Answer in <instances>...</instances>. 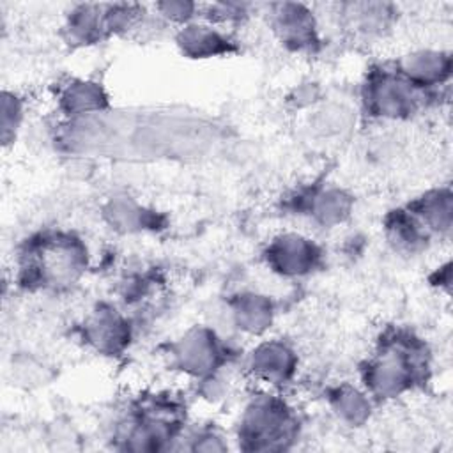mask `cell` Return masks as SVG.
<instances>
[{"mask_svg":"<svg viewBox=\"0 0 453 453\" xmlns=\"http://www.w3.org/2000/svg\"><path fill=\"white\" fill-rule=\"evenodd\" d=\"M428 352L425 343L405 329L386 331L363 365L361 377L377 398H395L426 379Z\"/></svg>","mask_w":453,"mask_h":453,"instance_id":"6da1fadb","label":"cell"},{"mask_svg":"<svg viewBox=\"0 0 453 453\" xmlns=\"http://www.w3.org/2000/svg\"><path fill=\"white\" fill-rule=\"evenodd\" d=\"M87 267V248L74 234L41 232L27 239L19 253V285L30 290H58L73 285Z\"/></svg>","mask_w":453,"mask_h":453,"instance_id":"7a4b0ae2","label":"cell"},{"mask_svg":"<svg viewBox=\"0 0 453 453\" xmlns=\"http://www.w3.org/2000/svg\"><path fill=\"white\" fill-rule=\"evenodd\" d=\"M296 434V418L283 400L273 395L255 398L244 411L239 437L248 449L285 448Z\"/></svg>","mask_w":453,"mask_h":453,"instance_id":"3957f363","label":"cell"},{"mask_svg":"<svg viewBox=\"0 0 453 453\" xmlns=\"http://www.w3.org/2000/svg\"><path fill=\"white\" fill-rule=\"evenodd\" d=\"M423 90L414 87L396 67L380 65L366 74L363 103L366 111L380 119H407L418 111Z\"/></svg>","mask_w":453,"mask_h":453,"instance_id":"277c9868","label":"cell"},{"mask_svg":"<svg viewBox=\"0 0 453 453\" xmlns=\"http://www.w3.org/2000/svg\"><path fill=\"white\" fill-rule=\"evenodd\" d=\"M269 25L278 41L290 51L311 53L319 48V25L304 4L280 2L269 5Z\"/></svg>","mask_w":453,"mask_h":453,"instance_id":"5b68a950","label":"cell"},{"mask_svg":"<svg viewBox=\"0 0 453 453\" xmlns=\"http://www.w3.org/2000/svg\"><path fill=\"white\" fill-rule=\"evenodd\" d=\"M173 365L195 377H209L223 365L225 349L207 327H193L172 345Z\"/></svg>","mask_w":453,"mask_h":453,"instance_id":"8992f818","label":"cell"},{"mask_svg":"<svg viewBox=\"0 0 453 453\" xmlns=\"http://www.w3.org/2000/svg\"><path fill=\"white\" fill-rule=\"evenodd\" d=\"M267 265L281 276H306L322 262V250L299 234H281L265 250Z\"/></svg>","mask_w":453,"mask_h":453,"instance_id":"52a82bcc","label":"cell"},{"mask_svg":"<svg viewBox=\"0 0 453 453\" xmlns=\"http://www.w3.org/2000/svg\"><path fill=\"white\" fill-rule=\"evenodd\" d=\"M83 336L97 352L119 354L131 338V327L126 317L111 306H97L83 324Z\"/></svg>","mask_w":453,"mask_h":453,"instance_id":"ba28073f","label":"cell"},{"mask_svg":"<svg viewBox=\"0 0 453 453\" xmlns=\"http://www.w3.org/2000/svg\"><path fill=\"white\" fill-rule=\"evenodd\" d=\"M248 365L257 379L276 386L292 379L297 368V356L287 343L267 340L253 349Z\"/></svg>","mask_w":453,"mask_h":453,"instance_id":"9c48e42d","label":"cell"},{"mask_svg":"<svg viewBox=\"0 0 453 453\" xmlns=\"http://www.w3.org/2000/svg\"><path fill=\"white\" fill-rule=\"evenodd\" d=\"M179 50L191 58H211L235 51V42L212 23L191 21L179 27L175 35Z\"/></svg>","mask_w":453,"mask_h":453,"instance_id":"30bf717a","label":"cell"},{"mask_svg":"<svg viewBox=\"0 0 453 453\" xmlns=\"http://www.w3.org/2000/svg\"><path fill=\"white\" fill-rule=\"evenodd\" d=\"M396 69L419 90L439 87L449 78L451 57L437 50H418L405 55Z\"/></svg>","mask_w":453,"mask_h":453,"instance_id":"8fae6325","label":"cell"},{"mask_svg":"<svg viewBox=\"0 0 453 453\" xmlns=\"http://www.w3.org/2000/svg\"><path fill=\"white\" fill-rule=\"evenodd\" d=\"M64 32L69 44H96L110 35L106 4H80L67 14Z\"/></svg>","mask_w":453,"mask_h":453,"instance_id":"7c38bea8","label":"cell"},{"mask_svg":"<svg viewBox=\"0 0 453 453\" xmlns=\"http://www.w3.org/2000/svg\"><path fill=\"white\" fill-rule=\"evenodd\" d=\"M384 228L388 241L398 251L416 253L430 241V232L411 212L409 207L391 211L384 219Z\"/></svg>","mask_w":453,"mask_h":453,"instance_id":"4fadbf2b","label":"cell"},{"mask_svg":"<svg viewBox=\"0 0 453 453\" xmlns=\"http://www.w3.org/2000/svg\"><path fill=\"white\" fill-rule=\"evenodd\" d=\"M232 315L237 324L246 333L257 334L267 329L273 322L274 308L267 296L255 292H242L230 301Z\"/></svg>","mask_w":453,"mask_h":453,"instance_id":"5bb4252c","label":"cell"},{"mask_svg":"<svg viewBox=\"0 0 453 453\" xmlns=\"http://www.w3.org/2000/svg\"><path fill=\"white\" fill-rule=\"evenodd\" d=\"M411 212L432 234L449 232L451 228V193L449 189H434L407 205Z\"/></svg>","mask_w":453,"mask_h":453,"instance_id":"9a60e30c","label":"cell"},{"mask_svg":"<svg viewBox=\"0 0 453 453\" xmlns=\"http://www.w3.org/2000/svg\"><path fill=\"white\" fill-rule=\"evenodd\" d=\"M106 104L104 90L85 80H73L60 94V106L69 117H88L101 111Z\"/></svg>","mask_w":453,"mask_h":453,"instance_id":"2e32d148","label":"cell"},{"mask_svg":"<svg viewBox=\"0 0 453 453\" xmlns=\"http://www.w3.org/2000/svg\"><path fill=\"white\" fill-rule=\"evenodd\" d=\"M342 14L349 28L357 34H380L384 32L393 19V7L389 4L375 2H354L342 5Z\"/></svg>","mask_w":453,"mask_h":453,"instance_id":"e0dca14e","label":"cell"},{"mask_svg":"<svg viewBox=\"0 0 453 453\" xmlns=\"http://www.w3.org/2000/svg\"><path fill=\"white\" fill-rule=\"evenodd\" d=\"M310 198L311 200L306 203V209L322 225H336L343 221L352 205L350 196L336 188L319 189L311 193Z\"/></svg>","mask_w":453,"mask_h":453,"instance_id":"ac0fdd59","label":"cell"},{"mask_svg":"<svg viewBox=\"0 0 453 453\" xmlns=\"http://www.w3.org/2000/svg\"><path fill=\"white\" fill-rule=\"evenodd\" d=\"M329 400L334 411L343 419H349L350 423H359L368 416L370 402L366 395L349 384H342L336 389H333L329 395Z\"/></svg>","mask_w":453,"mask_h":453,"instance_id":"d6986e66","label":"cell"},{"mask_svg":"<svg viewBox=\"0 0 453 453\" xmlns=\"http://www.w3.org/2000/svg\"><path fill=\"white\" fill-rule=\"evenodd\" d=\"M23 119V101L11 92H4L2 96V140L7 145L14 140L16 131Z\"/></svg>","mask_w":453,"mask_h":453,"instance_id":"ffe728a7","label":"cell"},{"mask_svg":"<svg viewBox=\"0 0 453 453\" xmlns=\"http://www.w3.org/2000/svg\"><path fill=\"white\" fill-rule=\"evenodd\" d=\"M156 12L172 21V23H177L180 27L195 21V16L196 12L200 11V7L196 4H191V2H182V0H166V2H159L154 5Z\"/></svg>","mask_w":453,"mask_h":453,"instance_id":"44dd1931","label":"cell"},{"mask_svg":"<svg viewBox=\"0 0 453 453\" xmlns=\"http://www.w3.org/2000/svg\"><path fill=\"white\" fill-rule=\"evenodd\" d=\"M111 223L117 225V228H124V230H133L140 225H145L143 221V211L140 207H136L134 203H131L129 200H119L115 203H111Z\"/></svg>","mask_w":453,"mask_h":453,"instance_id":"7402d4cb","label":"cell"},{"mask_svg":"<svg viewBox=\"0 0 453 453\" xmlns=\"http://www.w3.org/2000/svg\"><path fill=\"white\" fill-rule=\"evenodd\" d=\"M248 14V5L244 4H212L207 7L203 12V18L207 23H216V25H230L242 16Z\"/></svg>","mask_w":453,"mask_h":453,"instance_id":"603a6c76","label":"cell"}]
</instances>
